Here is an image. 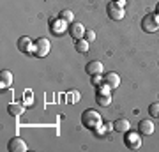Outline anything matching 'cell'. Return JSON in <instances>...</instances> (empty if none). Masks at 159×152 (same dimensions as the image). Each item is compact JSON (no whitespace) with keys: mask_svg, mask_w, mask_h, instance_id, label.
<instances>
[{"mask_svg":"<svg viewBox=\"0 0 159 152\" xmlns=\"http://www.w3.org/2000/svg\"><path fill=\"white\" fill-rule=\"evenodd\" d=\"M81 124H83V127H89V129H97L102 124L101 113H97L96 110H85L81 113Z\"/></svg>","mask_w":159,"mask_h":152,"instance_id":"1","label":"cell"},{"mask_svg":"<svg viewBox=\"0 0 159 152\" xmlns=\"http://www.w3.org/2000/svg\"><path fill=\"white\" fill-rule=\"evenodd\" d=\"M50 50H51L50 39H46V37H39L37 41H34V55L35 57L43 58V57H46L48 53H50Z\"/></svg>","mask_w":159,"mask_h":152,"instance_id":"2","label":"cell"},{"mask_svg":"<svg viewBox=\"0 0 159 152\" xmlns=\"http://www.w3.org/2000/svg\"><path fill=\"white\" fill-rule=\"evenodd\" d=\"M142 28L145 32H148V34L157 32L159 30V14H147L142 20Z\"/></svg>","mask_w":159,"mask_h":152,"instance_id":"3","label":"cell"},{"mask_svg":"<svg viewBox=\"0 0 159 152\" xmlns=\"http://www.w3.org/2000/svg\"><path fill=\"white\" fill-rule=\"evenodd\" d=\"M124 143L127 149H131V150H134V149H140V145H142V136H140V131L138 133H134V131H125V136H124Z\"/></svg>","mask_w":159,"mask_h":152,"instance_id":"4","label":"cell"},{"mask_svg":"<svg viewBox=\"0 0 159 152\" xmlns=\"http://www.w3.org/2000/svg\"><path fill=\"white\" fill-rule=\"evenodd\" d=\"M106 12H108L110 20H113V21H120V20L125 16L124 7H120L117 2H111V4H108V7H106Z\"/></svg>","mask_w":159,"mask_h":152,"instance_id":"5","label":"cell"},{"mask_svg":"<svg viewBox=\"0 0 159 152\" xmlns=\"http://www.w3.org/2000/svg\"><path fill=\"white\" fill-rule=\"evenodd\" d=\"M85 32H87V28L83 27L81 23H78V21L69 23V34H71V37H73L74 41L83 39V37H85Z\"/></svg>","mask_w":159,"mask_h":152,"instance_id":"6","label":"cell"},{"mask_svg":"<svg viewBox=\"0 0 159 152\" xmlns=\"http://www.w3.org/2000/svg\"><path fill=\"white\" fill-rule=\"evenodd\" d=\"M66 30H69V23L64 21L62 18H51V32L55 35H62Z\"/></svg>","mask_w":159,"mask_h":152,"instance_id":"7","label":"cell"},{"mask_svg":"<svg viewBox=\"0 0 159 152\" xmlns=\"http://www.w3.org/2000/svg\"><path fill=\"white\" fill-rule=\"evenodd\" d=\"M7 149H9V152H27V143L20 138V136H14V138H11L9 140V143H7Z\"/></svg>","mask_w":159,"mask_h":152,"instance_id":"8","label":"cell"},{"mask_svg":"<svg viewBox=\"0 0 159 152\" xmlns=\"http://www.w3.org/2000/svg\"><path fill=\"white\" fill-rule=\"evenodd\" d=\"M34 41L30 39V37H20L18 39V50L21 51V53H34V44H32Z\"/></svg>","mask_w":159,"mask_h":152,"instance_id":"9","label":"cell"},{"mask_svg":"<svg viewBox=\"0 0 159 152\" xmlns=\"http://www.w3.org/2000/svg\"><path fill=\"white\" fill-rule=\"evenodd\" d=\"M154 122L150 120V118H143V120H140V124H138V131H140V135H145V136H148V135H152L154 133Z\"/></svg>","mask_w":159,"mask_h":152,"instance_id":"10","label":"cell"},{"mask_svg":"<svg viewBox=\"0 0 159 152\" xmlns=\"http://www.w3.org/2000/svg\"><path fill=\"white\" fill-rule=\"evenodd\" d=\"M85 71L90 74V76H96V74H102L104 67H102V62H99V60H92V62L87 64Z\"/></svg>","mask_w":159,"mask_h":152,"instance_id":"11","label":"cell"},{"mask_svg":"<svg viewBox=\"0 0 159 152\" xmlns=\"http://www.w3.org/2000/svg\"><path fill=\"white\" fill-rule=\"evenodd\" d=\"M102 81H104V85H108L110 89H117L120 85V76L117 73H106Z\"/></svg>","mask_w":159,"mask_h":152,"instance_id":"12","label":"cell"},{"mask_svg":"<svg viewBox=\"0 0 159 152\" xmlns=\"http://www.w3.org/2000/svg\"><path fill=\"white\" fill-rule=\"evenodd\" d=\"M113 129L117 131V133H125V131L131 129V124L127 118H117L113 122Z\"/></svg>","mask_w":159,"mask_h":152,"instance_id":"13","label":"cell"},{"mask_svg":"<svg viewBox=\"0 0 159 152\" xmlns=\"http://www.w3.org/2000/svg\"><path fill=\"white\" fill-rule=\"evenodd\" d=\"M0 85H2V89H7V87L12 85V74L9 69H2V73H0Z\"/></svg>","mask_w":159,"mask_h":152,"instance_id":"14","label":"cell"},{"mask_svg":"<svg viewBox=\"0 0 159 152\" xmlns=\"http://www.w3.org/2000/svg\"><path fill=\"white\" fill-rule=\"evenodd\" d=\"M7 112H9V115H12V117H20V115L25 112V108H23V104H20V103H11V104L7 106Z\"/></svg>","mask_w":159,"mask_h":152,"instance_id":"15","label":"cell"},{"mask_svg":"<svg viewBox=\"0 0 159 152\" xmlns=\"http://www.w3.org/2000/svg\"><path fill=\"white\" fill-rule=\"evenodd\" d=\"M89 44H90V43H89L85 37H83V39H78L76 43H74L76 51H78V53H87V51H89Z\"/></svg>","mask_w":159,"mask_h":152,"instance_id":"16","label":"cell"},{"mask_svg":"<svg viewBox=\"0 0 159 152\" xmlns=\"http://www.w3.org/2000/svg\"><path fill=\"white\" fill-rule=\"evenodd\" d=\"M96 103L99 106H108L110 103H111V96H110V94H97Z\"/></svg>","mask_w":159,"mask_h":152,"instance_id":"17","label":"cell"},{"mask_svg":"<svg viewBox=\"0 0 159 152\" xmlns=\"http://www.w3.org/2000/svg\"><path fill=\"white\" fill-rule=\"evenodd\" d=\"M58 18H62L64 21H67V23H73L74 21V12L69 11V9H64V11H60V16Z\"/></svg>","mask_w":159,"mask_h":152,"instance_id":"18","label":"cell"},{"mask_svg":"<svg viewBox=\"0 0 159 152\" xmlns=\"http://www.w3.org/2000/svg\"><path fill=\"white\" fill-rule=\"evenodd\" d=\"M148 113H150V117L159 118V103H152V104L148 106Z\"/></svg>","mask_w":159,"mask_h":152,"instance_id":"19","label":"cell"},{"mask_svg":"<svg viewBox=\"0 0 159 152\" xmlns=\"http://www.w3.org/2000/svg\"><path fill=\"white\" fill-rule=\"evenodd\" d=\"M85 39L89 41V43H94V41H96V32H94V30H90V28H89V30H87V32H85Z\"/></svg>","mask_w":159,"mask_h":152,"instance_id":"20","label":"cell"},{"mask_svg":"<svg viewBox=\"0 0 159 152\" xmlns=\"http://www.w3.org/2000/svg\"><path fill=\"white\" fill-rule=\"evenodd\" d=\"M102 81V74H96V76H92V83L96 85V87H99Z\"/></svg>","mask_w":159,"mask_h":152,"instance_id":"21","label":"cell"},{"mask_svg":"<svg viewBox=\"0 0 159 152\" xmlns=\"http://www.w3.org/2000/svg\"><path fill=\"white\" fill-rule=\"evenodd\" d=\"M110 87L108 85H104V87H101V85H99V87H97V94H110Z\"/></svg>","mask_w":159,"mask_h":152,"instance_id":"22","label":"cell"},{"mask_svg":"<svg viewBox=\"0 0 159 152\" xmlns=\"http://www.w3.org/2000/svg\"><path fill=\"white\" fill-rule=\"evenodd\" d=\"M111 129H113V122H106V124H104V131L108 133V131H111Z\"/></svg>","mask_w":159,"mask_h":152,"instance_id":"23","label":"cell"},{"mask_svg":"<svg viewBox=\"0 0 159 152\" xmlns=\"http://www.w3.org/2000/svg\"><path fill=\"white\" fill-rule=\"evenodd\" d=\"M115 2H117L120 7H124V6H125V0H115Z\"/></svg>","mask_w":159,"mask_h":152,"instance_id":"24","label":"cell"},{"mask_svg":"<svg viewBox=\"0 0 159 152\" xmlns=\"http://www.w3.org/2000/svg\"><path fill=\"white\" fill-rule=\"evenodd\" d=\"M156 11H157V14H159V4H157V6H156Z\"/></svg>","mask_w":159,"mask_h":152,"instance_id":"25","label":"cell"}]
</instances>
